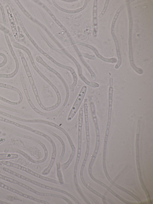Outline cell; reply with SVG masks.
Wrapping results in <instances>:
<instances>
[{"instance_id": "obj_15", "label": "cell", "mask_w": 153, "mask_h": 204, "mask_svg": "<svg viewBox=\"0 0 153 204\" xmlns=\"http://www.w3.org/2000/svg\"><path fill=\"white\" fill-rule=\"evenodd\" d=\"M0 114L5 116L8 117L12 119L18 120L19 121H20L27 123H29L30 122V120L25 119L22 118H21L13 115H11V114H9L8 113H6L1 110H0Z\"/></svg>"}, {"instance_id": "obj_19", "label": "cell", "mask_w": 153, "mask_h": 204, "mask_svg": "<svg viewBox=\"0 0 153 204\" xmlns=\"http://www.w3.org/2000/svg\"><path fill=\"white\" fill-rule=\"evenodd\" d=\"M0 10H1L2 17L3 23L4 25H6V20L4 13V10L3 7L0 2Z\"/></svg>"}, {"instance_id": "obj_16", "label": "cell", "mask_w": 153, "mask_h": 204, "mask_svg": "<svg viewBox=\"0 0 153 204\" xmlns=\"http://www.w3.org/2000/svg\"><path fill=\"white\" fill-rule=\"evenodd\" d=\"M116 49L118 58V62L115 66V68L118 69L122 63L120 51L119 48L118 43H115Z\"/></svg>"}, {"instance_id": "obj_2", "label": "cell", "mask_w": 153, "mask_h": 204, "mask_svg": "<svg viewBox=\"0 0 153 204\" xmlns=\"http://www.w3.org/2000/svg\"><path fill=\"white\" fill-rule=\"evenodd\" d=\"M7 34L6 33H4L5 38L8 46L10 53L15 61L16 68L14 71L10 74H3V78H11L13 77L17 73L19 69V64L18 60L12 47V45Z\"/></svg>"}, {"instance_id": "obj_3", "label": "cell", "mask_w": 153, "mask_h": 204, "mask_svg": "<svg viewBox=\"0 0 153 204\" xmlns=\"http://www.w3.org/2000/svg\"><path fill=\"white\" fill-rule=\"evenodd\" d=\"M83 118V107H81L79 112L78 122V146L77 157H80L81 151L82 127Z\"/></svg>"}, {"instance_id": "obj_14", "label": "cell", "mask_w": 153, "mask_h": 204, "mask_svg": "<svg viewBox=\"0 0 153 204\" xmlns=\"http://www.w3.org/2000/svg\"><path fill=\"white\" fill-rule=\"evenodd\" d=\"M19 156V155L16 154L10 153H0V160L16 159L18 158Z\"/></svg>"}, {"instance_id": "obj_27", "label": "cell", "mask_w": 153, "mask_h": 204, "mask_svg": "<svg viewBox=\"0 0 153 204\" xmlns=\"http://www.w3.org/2000/svg\"><path fill=\"white\" fill-rule=\"evenodd\" d=\"M1 74H0V77L1 78Z\"/></svg>"}, {"instance_id": "obj_21", "label": "cell", "mask_w": 153, "mask_h": 204, "mask_svg": "<svg viewBox=\"0 0 153 204\" xmlns=\"http://www.w3.org/2000/svg\"><path fill=\"white\" fill-rule=\"evenodd\" d=\"M45 188H47V189H51V190H54L55 191H58L61 192L62 193H64V194H65L67 195H68V196H69V194H68V193H67V192H65L64 191L62 190H60V189H57V188H55L51 187L48 186H46Z\"/></svg>"}, {"instance_id": "obj_5", "label": "cell", "mask_w": 153, "mask_h": 204, "mask_svg": "<svg viewBox=\"0 0 153 204\" xmlns=\"http://www.w3.org/2000/svg\"><path fill=\"white\" fill-rule=\"evenodd\" d=\"M84 112L85 122V129L87 140L86 151H89V126L87 100H85L84 104Z\"/></svg>"}, {"instance_id": "obj_22", "label": "cell", "mask_w": 153, "mask_h": 204, "mask_svg": "<svg viewBox=\"0 0 153 204\" xmlns=\"http://www.w3.org/2000/svg\"><path fill=\"white\" fill-rule=\"evenodd\" d=\"M0 29L4 32V33H6L7 34H9L10 32V30L4 25H3L0 23Z\"/></svg>"}, {"instance_id": "obj_13", "label": "cell", "mask_w": 153, "mask_h": 204, "mask_svg": "<svg viewBox=\"0 0 153 204\" xmlns=\"http://www.w3.org/2000/svg\"><path fill=\"white\" fill-rule=\"evenodd\" d=\"M0 179L7 182L15 184L25 188L26 185L12 178L0 173Z\"/></svg>"}, {"instance_id": "obj_8", "label": "cell", "mask_w": 153, "mask_h": 204, "mask_svg": "<svg viewBox=\"0 0 153 204\" xmlns=\"http://www.w3.org/2000/svg\"><path fill=\"white\" fill-rule=\"evenodd\" d=\"M0 187L5 190H8L11 192L15 193L23 197L27 198L36 201H38V200L32 196L25 194L17 189L9 186L4 183L0 181Z\"/></svg>"}, {"instance_id": "obj_20", "label": "cell", "mask_w": 153, "mask_h": 204, "mask_svg": "<svg viewBox=\"0 0 153 204\" xmlns=\"http://www.w3.org/2000/svg\"><path fill=\"white\" fill-rule=\"evenodd\" d=\"M0 100L11 105H16L20 104L18 101L13 102L9 100L0 96Z\"/></svg>"}, {"instance_id": "obj_12", "label": "cell", "mask_w": 153, "mask_h": 204, "mask_svg": "<svg viewBox=\"0 0 153 204\" xmlns=\"http://www.w3.org/2000/svg\"><path fill=\"white\" fill-rule=\"evenodd\" d=\"M0 87L10 89L16 92L19 96V99L18 101L21 103L22 101L23 97L22 92L17 88L11 85L0 83Z\"/></svg>"}, {"instance_id": "obj_18", "label": "cell", "mask_w": 153, "mask_h": 204, "mask_svg": "<svg viewBox=\"0 0 153 204\" xmlns=\"http://www.w3.org/2000/svg\"><path fill=\"white\" fill-rule=\"evenodd\" d=\"M0 108H1L2 109H7V110H9V111H12L13 112L18 113H19L20 114H23L24 113L23 112H22V111H21L19 110H18V109H14L13 108H11L10 107L4 106L2 105H1L0 104Z\"/></svg>"}, {"instance_id": "obj_9", "label": "cell", "mask_w": 153, "mask_h": 204, "mask_svg": "<svg viewBox=\"0 0 153 204\" xmlns=\"http://www.w3.org/2000/svg\"><path fill=\"white\" fill-rule=\"evenodd\" d=\"M28 77L38 103L42 109L46 110L47 108L43 106L40 101L37 89L32 76Z\"/></svg>"}, {"instance_id": "obj_11", "label": "cell", "mask_w": 153, "mask_h": 204, "mask_svg": "<svg viewBox=\"0 0 153 204\" xmlns=\"http://www.w3.org/2000/svg\"><path fill=\"white\" fill-rule=\"evenodd\" d=\"M87 47L91 49L94 52L97 56L102 60L106 62L113 63L117 62V60L115 58H105L101 55L99 53L98 51L94 47L91 45H88L87 46Z\"/></svg>"}, {"instance_id": "obj_23", "label": "cell", "mask_w": 153, "mask_h": 204, "mask_svg": "<svg viewBox=\"0 0 153 204\" xmlns=\"http://www.w3.org/2000/svg\"><path fill=\"white\" fill-rule=\"evenodd\" d=\"M108 1L107 2L106 1V2H105V4L104 5V8H103L101 14H100V15H99V17H100V18H101L102 16L104 14V13L105 11V10H106V9L107 8V6L108 5Z\"/></svg>"}, {"instance_id": "obj_7", "label": "cell", "mask_w": 153, "mask_h": 204, "mask_svg": "<svg viewBox=\"0 0 153 204\" xmlns=\"http://www.w3.org/2000/svg\"><path fill=\"white\" fill-rule=\"evenodd\" d=\"M6 7L13 34L15 39H17L18 38V33L13 13L8 5H7Z\"/></svg>"}, {"instance_id": "obj_26", "label": "cell", "mask_w": 153, "mask_h": 204, "mask_svg": "<svg viewBox=\"0 0 153 204\" xmlns=\"http://www.w3.org/2000/svg\"><path fill=\"white\" fill-rule=\"evenodd\" d=\"M2 133V131L0 130V135H1Z\"/></svg>"}, {"instance_id": "obj_4", "label": "cell", "mask_w": 153, "mask_h": 204, "mask_svg": "<svg viewBox=\"0 0 153 204\" xmlns=\"http://www.w3.org/2000/svg\"><path fill=\"white\" fill-rule=\"evenodd\" d=\"M113 86H110L108 90V121L105 132V135H108L111 125L113 94Z\"/></svg>"}, {"instance_id": "obj_10", "label": "cell", "mask_w": 153, "mask_h": 204, "mask_svg": "<svg viewBox=\"0 0 153 204\" xmlns=\"http://www.w3.org/2000/svg\"><path fill=\"white\" fill-rule=\"evenodd\" d=\"M90 106L93 119L95 125L97 135H99L100 130L96 115L95 106L93 102L91 103Z\"/></svg>"}, {"instance_id": "obj_25", "label": "cell", "mask_w": 153, "mask_h": 204, "mask_svg": "<svg viewBox=\"0 0 153 204\" xmlns=\"http://www.w3.org/2000/svg\"><path fill=\"white\" fill-rule=\"evenodd\" d=\"M6 139L4 137L0 138V144H1L6 141Z\"/></svg>"}, {"instance_id": "obj_17", "label": "cell", "mask_w": 153, "mask_h": 204, "mask_svg": "<svg viewBox=\"0 0 153 204\" xmlns=\"http://www.w3.org/2000/svg\"><path fill=\"white\" fill-rule=\"evenodd\" d=\"M21 55L22 61L25 69L27 75L28 77H30L32 75L27 65V61L24 57L22 54Z\"/></svg>"}, {"instance_id": "obj_6", "label": "cell", "mask_w": 153, "mask_h": 204, "mask_svg": "<svg viewBox=\"0 0 153 204\" xmlns=\"http://www.w3.org/2000/svg\"><path fill=\"white\" fill-rule=\"evenodd\" d=\"M20 77L25 94L30 106L36 112L41 115H43L44 113L41 112L36 108L33 103L31 101L27 89L25 78L22 73H20Z\"/></svg>"}, {"instance_id": "obj_1", "label": "cell", "mask_w": 153, "mask_h": 204, "mask_svg": "<svg viewBox=\"0 0 153 204\" xmlns=\"http://www.w3.org/2000/svg\"><path fill=\"white\" fill-rule=\"evenodd\" d=\"M87 90V87L85 86L82 88L68 114L67 118L68 121H71L76 114L83 101Z\"/></svg>"}, {"instance_id": "obj_24", "label": "cell", "mask_w": 153, "mask_h": 204, "mask_svg": "<svg viewBox=\"0 0 153 204\" xmlns=\"http://www.w3.org/2000/svg\"><path fill=\"white\" fill-rule=\"evenodd\" d=\"M84 55L85 57L90 60H95L96 58L95 56L90 55L87 54H84Z\"/></svg>"}]
</instances>
